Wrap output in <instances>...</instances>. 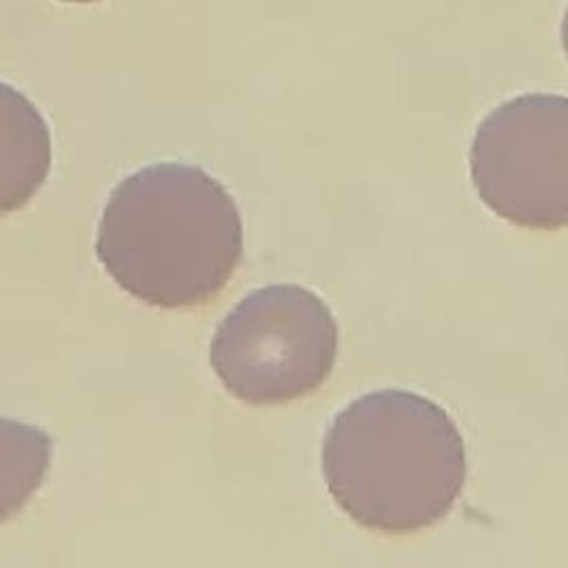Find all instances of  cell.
<instances>
[{
    "label": "cell",
    "instance_id": "8",
    "mask_svg": "<svg viewBox=\"0 0 568 568\" xmlns=\"http://www.w3.org/2000/svg\"><path fill=\"white\" fill-rule=\"evenodd\" d=\"M60 2H71V4H91V2H102V0H60Z\"/></svg>",
    "mask_w": 568,
    "mask_h": 568
},
{
    "label": "cell",
    "instance_id": "2",
    "mask_svg": "<svg viewBox=\"0 0 568 568\" xmlns=\"http://www.w3.org/2000/svg\"><path fill=\"white\" fill-rule=\"evenodd\" d=\"M322 473L362 528L410 535L442 521L466 481L464 439L433 399L384 388L353 399L326 430Z\"/></svg>",
    "mask_w": 568,
    "mask_h": 568
},
{
    "label": "cell",
    "instance_id": "4",
    "mask_svg": "<svg viewBox=\"0 0 568 568\" xmlns=\"http://www.w3.org/2000/svg\"><path fill=\"white\" fill-rule=\"evenodd\" d=\"M470 178L497 217L532 231L568 226V95L524 93L495 106L475 131Z\"/></svg>",
    "mask_w": 568,
    "mask_h": 568
},
{
    "label": "cell",
    "instance_id": "7",
    "mask_svg": "<svg viewBox=\"0 0 568 568\" xmlns=\"http://www.w3.org/2000/svg\"><path fill=\"white\" fill-rule=\"evenodd\" d=\"M561 44H564V53L568 58V7H566L564 18H561Z\"/></svg>",
    "mask_w": 568,
    "mask_h": 568
},
{
    "label": "cell",
    "instance_id": "6",
    "mask_svg": "<svg viewBox=\"0 0 568 568\" xmlns=\"http://www.w3.org/2000/svg\"><path fill=\"white\" fill-rule=\"evenodd\" d=\"M51 437L27 422L0 417V524L18 515L42 486Z\"/></svg>",
    "mask_w": 568,
    "mask_h": 568
},
{
    "label": "cell",
    "instance_id": "5",
    "mask_svg": "<svg viewBox=\"0 0 568 568\" xmlns=\"http://www.w3.org/2000/svg\"><path fill=\"white\" fill-rule=\"evenodd\" d=\"M51 169V131L38 106L0 80V215L22 209Z\"/></svg>",
    "mask_w": 568,
    "mask_h": 568
},
{
    "label": "cell",
    "instance_id": "1",
    "mask_svg": "<svg viewBox=\"0 0 568 568\" xmlns=\"http://www.w3.org/2000/svg\"><path fill=\"white\" fill-rule=\"evenodd\" d=\"M242 217L204 169L158 162L124 178L98 222L95 255L131 297L158 308H200L242 260Z\"/></svg>",
    "mask_w": 568,
    "mask_h": 568
},
{
    "label": "cell",
    "instance_id": "3",
    "mask_svg": "<svg viewBox=\"0 0 568 568\" xmlns=\"http://www.w3.org/2000/svg\"><path fill=\"white\" fill-rule=\"evenodd\" d=\"M211 366L248 406H280L315 393L337 357V324L313 291L271 284L248 293L215 328Z\"/></svg>",
    "mask_w": 568,
    "mask_h": 568
}]
</instances>
